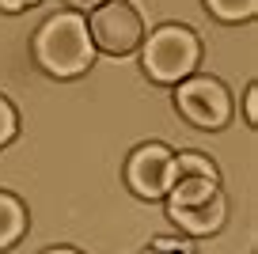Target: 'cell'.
Segmentation results:
<instances>
[{
  "instance_id": "cell-4",
  "label": "cell",
  "mask_w": 258,
  "mask_h": 254,
  "mask_svg": "<svg viewBox=\"0 0 258 254\" xmlns=\"http://www.w3.org/2000/svg\"><path fill=\"white\" fill-rule=\"evenodd\" d=\"M178 106H182V114L190 121H198V125H205V129L224 125V118H228V95L213 80H190V84L178 91Z\"/></svg>"
},
{
  "instance_id": "cell-6",
  "label": "cell",
  "mask_w": 258,
  "mask_h": 254,
  "mask_svg": "<svg viewBox=\"0 0 258 254\" xmlns=\"http://www.w3.org/2000/svg\"><path fill=\"white\" fill-rule=\"evenodd\" d=\"M175 213V220L182 224L186 231H194V235H205V231H217L220 220H224V198H209L202 201V205H190V209H171Z\"/></svg>"
},
{
  "instance_id": "cell-11",
  "label": "cell",
  "mask_w": 258,
  "mask_h": 254,
  "mask_svg": "<svg viewBox=\"0 0 258 254\" xmlns=\"http://www.w3.org/2000/svg\"><path fill=\"white\" fill-rule=\"evenodd\" d=\"M12 133H16V114H12V106L0 99V144L8 141Z\"/></svg>"
},
{
  "instance_id": "cell-1",
  "label": "cell",
  "mask_w": 258,
  "mask_h": 254,
  "mask_svg": "<svg viewBox=\"0 0 258 254\" xmlns=\"http://www.w3.org/2000/svg\"><path fill=\"white\" fill-rule=\"evenodd\" d=\"M38 61L57 76H73V72L88 69L91 61L88 23L80 16H53L38 34Z\"/></svg>"
},
{
  "instance_id": "cell-5",
  "label": "cell",
  "mask_w": 258,
  "mask_h": 254,
  "mask_svg": "<svg viewBox=\"0 0 258 254\" xmlns=\"http://www.w3.org/2000/svg\"><path fill=\"white\" fill-rule=\"evenodd\" d=\"M129 182H133L137 194H145V198H163V194L171 190V156H167V148H160V144L141 148L137 156H133V163H129Z\"/></svg>"
},
{
  "instance_id": "cell-13",
  "label": "cell",
  "mask_w": 258,
  "mask_h": 254,
  "mask_svg": "<svg viewBox=\"0 0 258 254\" xmlns=\"http://www.w3.org/2000/svg\"><path fill=\"white\" fill-rule=\"evenodd\" d=\"M23 4H34V0H0V8H8V12L23 8Z\"/></svg>"
},
{
  "instance_id": "cell-8",
  "label": "cell",
  "mask_w": 258,
  "mask_h": 254,
  "mask_svg": "<svg viewBox=\"0 0 258 254\" xmlns=\"http://www.w3.org/2000/svg\"><path fill=\"white\" fill-rule=\"evenodd\" d=\"M19 231H23V209H19L16 198L0 194V246H8Z\"/></svg>"
},
{
  "instance_id": "cell-9",
  "label": "cell",
  "mask_w": 258,
  "mask_h": 254,
  "mask_svg": "<svg viewBox=\"0 0 258 254\" xmlns=\"http://www.w3.org/2000/svg\"><path fill=\"white\" fill-rule=\"evenodd\" d=\"M194 175L217 178V171H213L202 156H178V159H171V182H175V178H194Z\"/></svg>"
},
{
  "instance_id": "cell-3",
  "label": "cell",
  "mask_w": 258,
  "mask_h": 254,
  "mask_svg": "<svg viewBox=\"0 0 258 254\" xmlns=\"http://www.w3.org/2000/svg\"><path fill=\"white\" fill-rule=\"evenodd\" d=\"M88 38H95L106 53H125V49H133L137 38H141V19L129 4L114 0V4H106V8L95 12Z\"/></svg>"
},
{
  "instance_id": "cell-10",
  "label": "cell",
  "mask_w": 258,
  "mask_h": 254,
  "mask_svg": "<svg viewBox=\"0 0 258 254\" xmlns=\"http://www.w3.org/2000/svg\"><path fill=\"white\" fill-rule=\"evenodd\" d=\"M258 0H209V8L217 12L220 19H247L254 12Z\"/></svg>"
},
{
  "instance_id": "cell-12",
  "label": "cell",
  "mask_w": 258,
  "mask_h": 254,
  "mask_svg": "<svg viewBox=\"0 0 258 254\" xmlns=\"http://www.w3.org/2000/svg\"><path fill=\"white\" fill-rule=\"evenodd\" d=\"M247 118L250 121L258 118V95H254V88H250V95H247Z\"/></svg>"
},
{
  "instance_id": "cell-7",
  "label": "cell",
  "mask_w": 258,
  "mask_h": 254,
  "mask_svg": "<svg viewBox=\"0 0 258 254\" xmlns=\"http://www.w3.org/2000/svg\"><path fill=\"white\" fill-rule=\"evenodd\" d=\"M167 194H171V209H190V205H202V201L217 198V178H209V175L175 178Z\"/></svg>"
},
{
  "instance_id": "cell-14",
  "label": "cell",
  "mask_w": 258,
  "mask_h": 254,
  "mask_svg": "<svg viewBox=\"0 0 258 254\" xmlns=\"http://www.w3.org/2000/svg\"><path fill=\"white\" fill-rule=\"evenodd\" d=\"M53 254H73V250H53Z\"/></svg>"
},
{
  "instance_id": "cell-2",
  "label": "cell",
  "mask_w": 258,
  "mask_h": 254,
  "mask_svg": "<svg viewBox=\"0 0 258 254\" xmlns=\"http://www.w3.org/2000/svg\"><path fill=\"white\" fill-rule=\"evenodd\" d=\"M145 65H148V72H152L156 80L171 84V80L186 76V72L198 65V42L186 31H178V27H167V31H160L148 42Z\"/></svg>"
}]
</instances>
